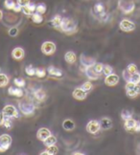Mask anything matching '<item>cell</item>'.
<instances>
[{
    "label": "cell",
    "mask_w": 140,
    "mask_h": 155,
    "mask_svg": "<svg viewBox=\"0 0 140 155\" xmlns=\"http://www.w3.org/2000/svg\"><path fill=\"white\" fill-rule=\"evenodd\" d=\"M60 30L67 35H73L77 32V25L74 20L67 18V17H64V18H63Z\"/></svg>",
    "instance_id": "cell-1"
},
{
    "label": "cell",
    "mask_w": 140,
    "mask_h": 155,
    "mask_svg": "<svg viewBox=\"0 0 140 155\" xmlns=\"http://www.w3.org/2000/svg\"><path fill=\"white\" fill-rule=\"evenodd\" d=\"M18 107H19V111L22 113L23 115H33L36 106L33 103L29 102V101H23L18 104Z\"/></svg>",
    "instance_id": "cell-2"
},
{
    "label": "cell",
    "mask_w": 140,
    "mask_h": 155,
    "mask_svg": "<svg viewBox=\"0 0 140 155\" xmlns=\"http://www.w3.org/2000/svg\"><path fill=\"white\" fill-rule=\"evenodd\" d=\"M119 9L123 12L124 14H131L135 11V5L131 1H125V0H120L118 2Z\"/></svg>",
    "instance_id": "cell-3"
},
{
    "label": "cell",
    "mask_w": 140,
    "mask_h": 155,
    "mask_svg": "<svg viewBox=\"0 0 140 155\" xmlns=\"http://www.w3.org/2000/svg\"><path fill=\"white\" fill-rule=\"evenodd\" d=\"M12 145V137L8 134H2L0 136V151L4 152Z\"/></svg>",
    "instance_id": "cell-4"
},
{
    "label": "cell",
    "mask_w": 140,
    "mask_h": 155,
    "mask_svg": "<svg viewBox=\"0 0 140 155\" xmlns=\"http://www.w3.org/2000/svg\"><path fill=\"white\" fill-rule=\"evenodd\" d=\"M56 49H57L56 44L52 42V41H45L41 45V52L47 56H50L52 54H54L56 52Z\"/></svg>",
    "instance_id": "cell-5"
},
{
    "label": "cell",
    "mask_w": 140,
    "mask_h": 155,
    "mask_svg": "<svg viewBox=\"0 0 140 155\" xmlns=\"http://www.w3.org/2000/svg\"><path fill=\"white\" fill-rule=\"evenodd\" d=\"M2 113L4 114L5 117H10V118H17L18 117V111L17 109L14 105H6L3 110H2Z\"/></svg>",
    "instance_id": "cell-6"
},
{
    "label": "cell",
    "mask_w": 140,
    "mask_h": 155,
    "mask_svg": "<svg viewBox=\"0 0 140 155\" xmlns=\"http://www.w3.org/2000/svg\"><path fill=\"white\" fill-rule=\"evenodd\" d=\"M119 27L124 32H132L135 30V24L130 19H123L120 22Z\"/></svg>",
    "instance_id": "cell-7"
},
{
    "label": "cell",
    "mask_w": 140,
    "mask_h": 155,
    "mask_svg": "<svg viewBox=\"0 0 140 155\" xmlns=\"http://www.w3.org/2000/svg\"><path fill=\"white\" fill-rule=\"evenodd\" d=\"M84 73H86L87 77L88 78L89 80L91 81H96L98 80L100 78V73L97 72V71L95 70L94 66L92 65V66H88V67H84Z\"/></svg>",
    "instance_id": "cell-8"
},
{
    "label": "cell",
    "mask_w": 140,
    "mask_h": 155,
    "mask_svg": "<svg viewBox=\"0 0 140 155\" xmlns=\"http://www.w3.org/2000/svg\"><path fill=\"white\" fill-rule=\"evenodd\" d=\"M100 129H101L100 123L98 121H96V120L90 121L87 124V132L90 133V134H95V133L98 132Z\"/></svg>",
    "instance_id": "cell-9"
},
{
    "label": "cell",
    "mask_w": 140,
    "mask_h": 155,
    "mask_svg": "<svg viewBox=\"0 0 140 155\" xmlns=\"http://www.w3.org/2000/svg\"><path fill=\"white\" fill-rule=\"evenodd\" d=\"M72 96L74 99L79 100V101H83L87 97V93L86 90H84L82 87H77L74 89V91L72 93Z\"/></svg>",
    "instance_id": "cell-10"
},
{
    "label": "cell",
    "mask_w": 140,
    "mask_h": 155,
    "mask_svg": "<svg viewBox=\"0 0 140 155\" xmlns=\"http://www.w3.org/2000/svg\"><path fill=\"white\" fill-rule=\"evenodd\" d=\"M80 61H81V64L84 67H88V66H92L96 63V61L95 58H91V57H88L87 55H84L82 54L81 57H80Z\"/></svg>",
    "instance_id": "cell-11"
},
{
    "label": "cell",
    "mask_w": 140,
    "mask_h": 155,
    "mask_svg": "<svg viewBox=\"0 0 140 155\" xmlns=\"http://www.w3.org/2000/svg\"><path fill=\"white\" fill-rule=\"evenodd\" d=\"M119 82V77L115 74H111L106 77L105 79V83L108 86H114Z\"/></svg>",
    "instance_id": "cell-12"
},
{
    "label": "cell",
    "mask_w": 140,
    "mask_h": 155,
    "mask_svg": "<svg viewBox=\"0 0 140 155\" xmlns=\"http://www.w3.org/2000/svg\"><path fill=\"white\" fill-rule=\"evenodd\" d=\"M51 135V132L50 130L48 128H45V127H42V128H39L38 130V132H36V137H38V139L43 142L47 137H49Z\"/></svg>",
    "instance_id": "cell-13"
},
{
    "label": "cell",
    "mask_w": 140,
    "mask_h": 155,
    "mask_svg": "<svg viewBox=\"0 0 140 155\" xmlns=\"http://www.w3.org/2000/svg\"><path fill=\"white\" fill-rule=\"evenodd\" d=\"M99 123H100L101 128L104 130H108L112 127V121L109 118H107V117L102 118Z\"/></svg>",
    "instance_id": "cell-14"
},
{
    "label": "cell",
    "mask_w": 140,
    "mask_h": 155,
    "mask_svg": "<svg viewBox=\"0 0 140 155\" xmlns=\"http://www.w3.org/2000/svg\"><path fill=\"white\" fill-rule=\"evenodd\" d=\"M8 93L11 96H15L17 98H21L23 96V90L20 87H14V86H11L8 89Z\"/></svg>",
    "instance_id": "cell-15"
},
{
    "label": "cell",
    "mask_w": 140,
    "mask_h": 155,
    "mask_svg": "<svg viewBox=\"0 0 140 155\" xmlns=\"http://www.w3.org/2000/svg\"><path fill=\"white\" fill-rule=\"evenodd\" d=\"M12 57H13L16 61H19V59H22L24 58V50L20 47H16L12 52Z\"/></svg>",
    "instance_id": "cell-16"
},
{
    "label": "cell",
    "mask_w": 140,
    "mask_h": 155,
    "mask_svg": "<svg viewBox=\"0 0 140 155\" xmlns=\"http://www.w3.org/2000/svg\"><path fill=\"white\" fill-rule=\"evenodd\" d=\"M64 59H65V61L67 62V63H69V64L75 63L76 59H77L76 54L74 52H72V51H69V52H67L64 55Z\"/></svg>",
    "instance_id": "cell-17"
},
{
    "label": "cell",
    "mask_w": 140,
    "mask_h": 155,
    "mask_svg": "<svg viewBox=\"0 0 140 155\" xmlns=\"http://www.w3.org/2000/svg\"><path fill=\"white\" fill-rule=\"evenodd\" d=\"M126 93H127V96L131 99L136 98V96H138V95L140 94V85L136 84L135 87L133 89H131V90H126Z\"/></svg>",
    "instance_id": "cell-18"
},
{
    "label": "cell",
    "mask_w": 140,
    "mask_h": 155,
    "mask_svg": "<svg viewBox=\"0 0 140 155\" xmlns=\"http://www.w3.org/2000/svg\"><path fill=\"white\" fill-rule=\"evenodd\" d=\"M47 72H48V74L53 76V77H57V78L63 77V71L60 70L59 68L54 67V66H49V67H48Z\"/></svg>",
    "instance_id": "cell-19"
},
{
    "label": "cell",
    "mask_w": 140,
    "mask_h": 155,
    "mask_svg": "<svg viewBox=\"0 0 140 155\" xmlns=\"http://www.w3.org/2000/svg\"><path fill=\"white\" fill-rule=\"evenodd\" d=\"M135 124H136V121L133 118L128 119V120L125 121V124H124L125 129L128 131H133L135 127Z\"/></svg>",
    "instance_id": "cell-20"
},
{
    "label": "cell",
    "mask_w": 140,
    "mask_h": 155,
    "mask_svg": "<svg viewBox=\"0 0 140 155\" xmlns=\"http://www.w3.org/2000/svg\"><path fill=\"white\" fill-rule=\"evenodd\" d=\"M63 127L66 131H71L75 128V123L70 120V119H66L63 123Z\"/></svg>",
    "instance_id": "cell-21"
},
{
    "label": "cell",
    "mask_w": 140,
    "mask_h": 155,
    "mask_svg": "<svg viewBox=\"0 0 140 155\" xmlns=\"http://www.w3.org/2000/svg\"><path fill=\"white\" fill-rule=\"evenodd\" d=\"M34 97L39 102H42L46 99V93L42 89H38V90L34 91Z\"/></svg>",
    "instance_id": "cell-22"
},
{
    "label": "cell",
    "mask_w": 140,
    "mask_h": 155,
    "mask_svg": "<svg viewBox=\"0 0 140 155\" xmlns=\"http://www.w3.org/2000/svg\"><path fill=\"white\" fill-rule=\"evenodd\" d=\"M58 150H59V148L54 145V146L48 147L47 150H45V151H43V152H41L40 154H41V155H55V154H57V153H58Z\"/></svg>",
    "instance_id": "cell-23"
},
{
    "label": "cell",
    "mask_w": 140,
    "mask_h": 155,
    "mask_svg": "<svg viewBox=\"0 0 140 155\" xmlns=\"http://www.w3.org/2000/svg\"><path fill=\"white\" fill-rule=\"evenodd\" d=\"M56 143H57V138L55 136L53 135H50L49 137H47V138L43 141V144L48 147H50V146H54V145H56Z\"/></svg>",
    "instance_id": "cell-24"
},
{
    "label": "cell",
    "mask_w": 140,
    "mask_h": 155,
    "mask_svg": "<svg viewBox=\"0 0 140 155\" xmlns=\"http://www.w3.org/2000/svg\"><path fill=\"white\" fill-rule=\"evenodd\" d=\"M62 22H63V18L60 17V15H56L52 19V24L55 28L57 29H60V26H62Z\"/></svg>",
    "instance_id": "cell-25"
},
{
    "label": "cell",
    "mask_w": 140,
    "mask_h": 155,
    "mask_svg": "<svg viewBox=\"0 0 140 155\" xmlns=\"http://www.w3.org/2000/svg\"><path fill=\"white\" fill-rule=\"evenodd\" d=\"M31 16H32L33 22L36 23V24H40V23L43 21V17H42V15L39 13H34Z\"/></svg>",
    "instance_id": "cell-26"
},
{
    "label": "cell",
    "mask_w": 140,
    "mask_h": 155,
    "mask_svg": "<svg viewBox=\"0 0 140 155\" xmlns=\"http://www.w3.org/2000/svg\"><path fill=\"white\" fill-rule=\"evenodd\" d=\"M129 81L135 83V84H139V83H140V73L136 72L135 74H131Z\"/></svg>",
    "instance_id": "cell-27"
},
{
    "label": "cell",
    "mask_w": 140,
    "mask_h": 155,
    "mask_svg": "<svg viewBox=\"0 0 140 155\" xmlns=\"http://www.w3.org/2000/svg\"><path fill=\"white\" fill-rule=\"evenodd\" d=\"M94 11H95V13L96 14H98V15H103L105 13V7H104V5H103L102 3H97L95 6H94Z\"/></svg>",
    "instance_id": "cell-28"
},
{
    "label": "cell",
    "mask_w": 140,
    "mask_h": 155,
    "mask_svg": "<svg viewBox=\"0 0 140 155\" xmlns=\"http://www.w3.org/2000/svg\"><path fill=\"white\" fill-rule=\"evenodd\" d=\"M9 83V78L7 75L0 73V87H4Z\"/></svg>",
    "instance_id": "cell-29"
},
{
    "label": "cell",
    "mask_w": 140,
    "mask_h": 155,
    "mask_svg": "<svg viewBox=\"0 0 140 155\" xmlns=\"http://www.w3.org/2000/svg\"><path fill=\"white\" fill-rule=\"evenodd\" d=\"M121 118H122L124 121H126L128 119L132 118V113L128 109H123L122 112H121Z\"/></svg>",
    "instance_id": "cell-30"
},
{
    "label": "cell",
    "mask_w": 140,
    "mask_h": 155,
    "mask_svg": "<svg viewBox=\"0 0 140 155\" xmlns=\"http://www.w3.org/2000/svg\"><path fill=\"white\" fill-rule=\"evenodd\" d=\"M14 82L17 87H20V88H22L26 85V82H25V81H24V79H22V78H15V79L14 80Z\"/></svg>",
    "instance_id": "cell-31"
},
{
    "label": "cell",
    "mask_w": 140,
    "mask_h": 155,
    "mask_svg": "<svg viewBox=\"0 0 140 155\" xmlns=\"http://www.w3.org/2000/svg\"><path fill=\"white\" fill-rule=\"evenodd\" d=\"M36 69L34 68L32 65H28V66H26V68H25V73L30 77H33L36 75Z\"/></svg>",
    "instance_id": "cell-32"
},
{
    "label": "cell",
    "mask_w": 140,
    "mask_h": 155,
    "mask_svg": "<svg viewBox=\"0 0 140 155\" xmlns=\"http://www.w3.org/2000/svg\"><path fill=\"white\" fill-rule=\"evenodd\" d=\"M15 1L13 0H5L4 1V7L8 10H14V7H15Z\"/></svg>",
    "instance_id": "cell-33"
},
{
    "label": "cell",
    "mask_w": 140,
    "mask_h": 155,
    "mask_svg": "<svg viewBox=\"0 0 140 155\" xmlns=\"http://www.w3.org/2000/svg\"><path fill=\"white\" fill-rule=\"evenodd\" d=\"M3 126L7 128V129H11L13 127V122H12L11 118L10 117H5L4 119V123H3Z\"/></svg>",
    "instance_id": "cell-34"
},
{
    "label": "cell",
    "mask_w": 140,
    "mask_h": 155,
    "mask_svg": "<svg viewBox=\"0 0 140 155\" xmlns=\"http://www.w3.org/2000/svg\"><path fill=\"white\" fill-rule=\"evenodd\" d=\"M36 13H39L40 15H43L45 14V12H46V6L45 4H39L38 6H36Z\"/></svg>",
    "instance_id": "cell-35"
},
{
    "label": "cell",
    "mask_w": 140,
    "mask_h": 155,
    "mask_svg": "<svg viewBox=\"0 0 140 155\" xmlns=\"http://www.w3.org/2000/svg\"><path fill=\"white\" fill-rule=\"evenodd\" d=\"M127 70L129 71V72L131 74H135L136 72H138V69H137V66L135 64V63H131L128 65V67H127Z\"/></svg>",
    "instance_id": "cell-36"
},
{
    "label": "cell",
    "mask_w": 140,
    "mask_h": 155,
    "mask_svg": "<svg viewBox=\"0 0 140 155\" xmlns=\"http://www.w3.org/2000/svg\"><path fill=\"white\" fill-rule=\"evenodd\" d=\"M112 71H113V69L111 66H109V65H104V68H103V74H104L106 77L112 74Z\"/></svg>",
    "instance_id": "cell-37"
},
{
    "label": "cell",
    "mask_w": 140,
    "mask_h": 155,
    "mask_svg": "<svg viewBox=\"0 0 140 155\" xmlns=\"http://www.w3.org/2000/svg\"><path fill=\"white\" fill-rule=\"evenodd\" d=\"M46 75V70L42 68H38L36 70V76L38 78H44Z\"/></svg>",
    "instance_id": "cell-38"
},
{
    "label": "cell",
    "mask_w": 140,
    "mask_h": 155,
    "mask_svg": "<svg viewBox=\"0 0 140 155\" xmlns=\"http://www.w3.org/2000/svg\"><path fill=\"white\" fill-rule=\"evenodd\" d=\"M81 87L84 89V90H86L87 92V91H90L91 89L93 88V85H92V83H91L90 81H87V82H84Z\"/></svg>",
    "instance_id": "cell-39"
},
{
    "label": "cell",
    "mask_w": 140,
    "mask_h": 155,
    "mask_svg": "<svg viewBox=\"0 0 140 155\" xmlns=\"http://www.w3.org/2000/svg\"><path fill=\"white\" fill-rule=\"evenodd\" d=\"M8 33H9V35H11V37H16L18 34V29L16 27H12L9 30Z\"/></svg>",
    "instance_id": "cell-40"
},
{
    "label": "cell",
    "mask_w": 140,
    "mask_h": 155,
    "mask_svg": "<svg viewBox=\"0 0 140 155\" xmlns=\"http://www.w3.org/2000/svg\"><path fill=\"white\" fill-rule=\"evenodd\" d=\"M22 12L24 13V15H32L34 13L31 11V9H30L28 6L26 5V6H23L22 7Z\"/></svg>",
    "instance_id": "cell-41"
},
{
    "label": "cell",
    "mask_w": 140,
    "mask_h": 155,
    "mask_svg": "<svg viewBox=\"0 0 140 155\" xmlns=\"http://www.w3.org/2000/svg\"><path fill=\"white\" fill-rule=\"evenodd\" d=\"M94 68H95V70L97 71V72H99V73H101V72H103V68H104V64L103 63H100V62H96L94 65Z\"/></svg>",
    "instance_id": "cell-42"
},
{
    "label": "cell",
    "mask_w": 140,
    "mask_h": 155,
    "mask_svg": "<svg viewBox=\"0 0 140 155\" xmlns=\"http://www.w3.org/2000/svg\"><path fill=\"white\" fill-rule=\"evenodd\" d=\"M135 85H136L135 83L131 82V81H128L126 86H125V88H126V90H131V89H133V88L135 87Z\"/></svg>",
    "instance_id": "cell-43"
},
{
    "label": "cell",
    "mask_w": 140,
    "mask_h": 155,
    "mask_svg": "<svg viewBox=\"0 0 140 155\" xmlns=\"http://www.w3.org/2000/svg\"><path fill=\"white\" fill-rule=\"evenodd\" d=\"M13 11H15V13H19L20 11H22V6H20L18 3H15V7H14V10Z\"/></svg>",
    "instance_id": "cell-44"
},
{
    "label": "cell",
    "mask_w": 140,
    "mask_h": 155,
    "mask_svg": "<svg viewBox=\"0 0 140 155\" xmlns=\"http://www.w3.org/2000/svg\"><path fill=\"white\" fill-rule=\"evenodd\" d=\"M17 3L23 7V6H26L27 4L30 3V0H17Z\"/></svg>",
    "instance_id": "cell-45"
},
{
    "label": "cell",
    "mask_w": 140,
    "mask_h": 155,
    "mask_svg": "<svg viewBox=\"0 0 140 155\" xmlns=\"http://www.w3.org/2000/svg\"><path fill=\"white\" fill-rule=\"evenodd\" d=\"M133 131H135V132H140V122L139 121H136V124H135V127Z\"/></svg>",
    "instance_id": "cell-46"
},
{
    "label": "cell",
    "mask_w": 140,
    "mask_h": 155,
    "mask_svg": "<svg viewBox=\"0 0 140 155\" xmlns=\"http://www.w3.org/2000/svg\"><path fill=\"white\" fill-rule=\"evenodd\" d=\"M4 119H5V116L2 112H0V126H2L3 123H4Z\"/></svg>",
    "instance_id": "cell-47"
},
{
    "label": "cell",
    "mask_w": 140,
    "mask_h": 155,
    "mask_svg": "<svg viewBox=\"0 0 140 155\" xmlns=\"http://www.w3.org/2000/svg\"><path fill=\"white\" fill-rule=\"evenodd\" d=\"M2 17H3V13H2V11L0 10V20L2 19Z\"/></svg>",
    "instance_id": "cell-48"
},
{
    "label": "cell",
    "mask_w": 140,
    "mask_h": 155,
    "mask_svg": "<svg viewBox=\"0 0 140 155\" xmlns=\"http://www.w3.org/2000/svg\"><path fill=\"white\" fill-rule=\"evenodd\" d=\"M73 154H74V155H78V154H84V153H82V152H74V153H73Z\"/></svg>",
    "instance_id": "cell-49"
}]
</instances>
